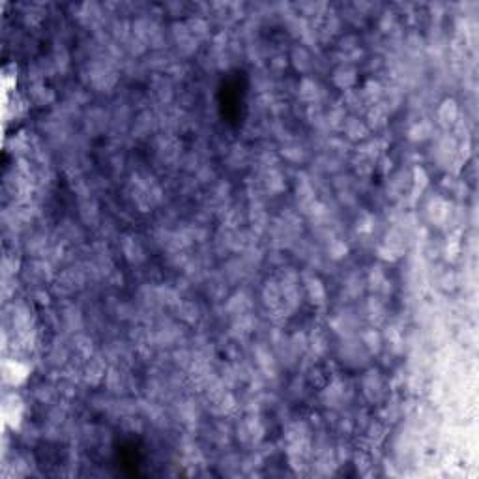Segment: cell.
<instances>
[{
  "instance_id": "cell-1",
  "label": "cell",
  "mask_w": 479,
  "mask_h": 479,
  "mask_svg": "<svg viewBox=\"0 0 479 479\" xmlns=\"http://www.w3.org/2000/svg\"><path fill=\"white\" fill-rule=\"evenodd\" d=\"M333 81H335V84L341 88H349L352 86L356 82V71L350 70L349 66H343V68H339L335 73H333Z\"/></svg>"
},
{
  "instance_id": "cell-2",
  "label": "cell",
  "mask_w": 479,
  "mask_h": 479,
  "mask_svg": "<svg viewBox=\"0 0 479 479\" xmlns=\"http://www.w3.org/2000/svg\"><path fill=\"white\" fill-rule=\"evenodd\" d=\"M307 292H309L313 303H324V298H326V290L322 287V283L316 277H311L307 281Z\"/></svg>"
},
{
  "instance_id": "cell-3",
  "label": "cell",
  "mask_w": 479,
  "mask_h": 479,
  "mask_svg": "<svg viewBox=\"0 0 479 479\" xmlns=\"http://www.w3.org/2000/svg\"><path fill=\"white\" fill-rule=\"evenodd\" d=\"M292 62H294L296 70L301 71V73H305L311 68V56L303 47H296L294 53H292Z\"/></svg>"
},
{
  "instance_id": "cell-4",
  "label": "cell",
  "mask_w": 479,
  "mask_h": 479,
  "mask_svg": "<svg viewBox=\"0 0 479 479\" xmlns=\"http://www.w3.org/2000/svg\"><path fill=\"white\" fill-rule=\"evenodd\" d=\"M438 116H440V120L444 122V124H453L455 118H457V105H455V101H451V99L444 101V105L440 107Z\"/></svg>"
},
{
  "instance_id": "cell-5",
  "label": "cell",
  "mask_w": 479,
  "mask_h": 479,
  "mask_svg": "<svg viewBox=\"0 0 479 479\" xmlns=\"http://www.w3.org/2000/svg\"><path fill=\"white\" fill-rule=\"evenodd\" d=\"M346 135H349L350 139H365L367 127H365L363 124H359L358 120H350L349 124H346Z\"/></svg>"
},
{
  "instance_id": "cell-6",
  "label": "cell",
  "mask_w": 479,
  "mask_h": 479,
  "mask_svg": "<svg viewBox=\"0 0 479 479\" xmlns=\"http://www.w3.org/2000/svg\"><path fill=\"white\" fill-rule=\"evenodd\" d=\"M361 339H363V344L367 349L373 350V352H378V349H380V335L375 333V330L365 332L363 335H361Z\"/></svg>"
},
{
  "instance_id": "cell-7",
  "label": "cell",
  "mask_w": 479,
  "mask_h": 479,
  "mask_svg": "<svg viewBox=\"0 0 479 479\" xmlns=\"http://www.w3.org/2000/svg\"><path fill=\"white\" fill-rule=\"evenodd\" d=\"M330 251H332L333 258H343V256L346 255V245L341 244V242H333V244L330 245Z\"/></svg>"
},
{
  "instance_id": "cell-8",
  "label": "cell",
  "mask_w": 479,
  "mask_h": 479,
  "mask_svg": "<svg viewBox=\"0 0 479 479\" xmlns=\"http://www.w3.org/2000/svg\"><path fill=\"white\" fill-rule=\"evenodd\" d=\"M187 307H191V309H193V311H197V307H195V305H189V303H187ZM182 309H185V303H182ZM189 316H191V315H189V311H185L184 318H187V320H189Z\"/></svg>"
}]
</instances>
